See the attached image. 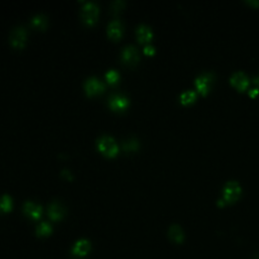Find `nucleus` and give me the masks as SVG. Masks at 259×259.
<instances>
[{
    "label": "nucleus",
    "instance_id": "obj_1",
    "mask_svg": "<svg viewBox=\"0 0 259 259\" xmlns=\"http://www.w3.org/2000/svg\"><path fill=\"white\" fill-rule=\"evenodd\" d=\"M97 12H98V7L95 2L86 1L81 6L80 18L85 24L91 25L96 21Z\"/></svg>",
    "mask_w": 259,
    "mask_h": 259
},
{
    "label": "nucleus",
    "instance_id": "obj_2",
    "mask_svg": "<svg viewBox=\"0 0 259 259\" xmlns=\"http://www.w3.org/2000/svg\"><path fill=\"white\" fill-rule=\"evenodd\" d=\"M96 144L99 151L107 156H114L118 152V146L116 142L108 135L100 136L97 139Z\"/></svg>",
    "mask_w": 259,
    "mask_h": 259
},
{
    "label": "nucleus",
    "instance_id": "obj_3",
    "mask_svg": "<svg viewBox=\"0 0 259 259\" xmlns=\"http://www.w3.org/2000/svg\"><path fill=\"white\" fill-rule=\"evenodd\" d=\"M241 194V186L237 181H228L223 190V199L227 203H232Z\"/></svg>",
    "mask_w": 259,
    "mask_h": 259
},
{
    "label": "nucleus",
    "instance_id": "obj_4",
    "mask_svg": "<svg viewBox=\"0 0 259 259\" xmlns=\"http://www.w3.org/2000/svg\"><path fill=\"white\" fill-rule=\"evenodd\" d=\"M213 81H214V74L212 72H203V73L199 74L194 79L197 91L200 92L201 94H206L212 87Z\"/></svg>",
    "mask_w": 259,
    "mask_h": 259
},
{
    "label": "nucleus",
    "instance_id": "obj_5",
    "mask_svg": "<svg viewBox=\"0 0 259 259\" xmlns=\"http://www.w3.org/2000/svg\"><path fill=\"white\" fill-rule=\"evenodd\" d=\"M25 37H26V33H25L24 26L18 25V26H14L10 31L9 36H8V41L13 47L21 48L24 44Z\"/></svg>",
    "mask_w": 259,
    "mask_h": 259
},
{
    "label": "nucleus",
    "instance_id": "obj_6",
    "mask_svg": "<svg viewBox=\"0 0 259 259\" xmlns=\"http://www.w3.org/2000/svg\"><path fill=\"white\" fill-rule=\"evenodd\" d=\"M83 87H84L86 94L92 95V94L102 92L105 88V86H104V83L99 79H97L94 76H90V77L85 79V81L83 83Z\"/></svg>",
    "mask_w": 259,
    "mask_h": 259
},
{
    "label": "nucleus",
    "instance_id": "obj_7",
    "mask_svg": "<svg viewBox=\"0 0 259 259\" xmlns=\"http://www.w3.org/2000/svg\"><path fill=\"white\" fill-rule=\"evenodd\" d=\"M121 59L124 63L134 65L139 60V53L134 45H127L121 52Z\"/></svg>",
    "mask_w": 259,
    "mask_h": 259
},
{
    "label": "nucleus",
    "instance_id": "obj_8",
    "mask_svg": "<svg viewBox=\"0 0 259 259\" xmlns=\"http://www.w3.org/2000/svg\"><path fill=\"white\" fill-rule=\"evenodd\" d=\"M108 106L113 110H123L127 108L129 100L128 98L121 93H112L108 99Z\"/></svg>",
    "mask_w": 259,
    "mask_h": 259
},
{
    "label": "nucleus",
    "instance_id": "obj_9",
    "mask_svg": "<svg viewBox=\"0 0 259 259\" xmlns=\"http://www.w3.org/2000/svg\"><path fill=\"white\" fill-rule=\"evenodd\" d=\"M230 82H231L236 88L244 90L248 87L249 78L243 71H237L234 72L231 77H230Z\"/></svg>",
    "mask_w": 259,
    "mask_h": 259
},
{
    "label": "nucleus",
    "instance_id": "obj_10",
    "mask_svg": "<svg viewBox=\"0 0 259 259\" xmlns=\"http://www.w3.org/2000/svg\"><path fill=\"white\" fill-rule=\"evenodd\" d=\"M90 251V242L86 239L78 240L75 244L73 248H72V253L76 257H84L88 254Z\"/></svg>",
    "mask_w": 259,
    "mask_h": 259
},
{
    "label": "nucleus",
    "instance_id": "obj_11",
    "mask_svg": "<svg viewBox=\"0 0 259 259\" xmlns=\"http://www.w3.org/2000/svg\"><path fill=\"white\" fill-rule=\"evenodd\" d=\"M65 215V209L58 201H52L48 207V216L51 220L58 221Z\"/></svg>",
    "mask_w": 259,
    "mask_h": 259
},
{
    "label": "nucleus",
    "instance_id": "obj_12",
    "mask_svg": "<svg viewBox=\"0 0 259 259\" xmlns=\"http://www.w3.org/2000/svg\"><path fill=\"white\" fill-rule=\"evenodd\" d=\"M123 32V24L119 19H112L108 26H107V33L109 38L111 39H118L121 37Z\"/></svg>",
    "mask_w": 259,
    "mask_h": 259
},
{
    "label": "nucleus",
    "instance_id": "obj_13",
    "mask_svg": "<svg viewBox=\"0 0 259 259\" xmlns=\"http://www.w3.org/2000/svg\"><path fill=\"white\" fill-rule=\"evenodd\" d=\"M22 210L26 216L34 220H38L42 215V208L32 201H25L22 206Z\"/></svg>",
    "mask_w": 259,
    "mask_h": 259
},
{
    "label": "nucleus",
    "instance_id": "obj_14",
    "mask_svg": "<svg viewBox=\"0 0 259 259\" xmlns=\"http://www.w3.org/2000/svg\"><path fill=\"white\" fill-rule=\"evenodd\" d=\"M136 34L138 40L143 43V42H148L152 38V32L150 30V27L144 23H140L137 28H136Z\"/></svg>",
    "mask_w": 259,
    "mask_h": 259
},
{
    "label": "nucleus",
    "instance_id": "obj_15",
    "mask_svg": "<svg viewBox=\"0 0 259 259\" xmlns=\"http://www.w3.org/2000/svg\"><path fill=\"white\" fill-rule=\"evenodd\" d=\"M168 236L172 241H174L175 243H181L184 238V234H183L181 228L175 224L170 226L168 230Z\"/></svg>",
    "mask_w": 259,
    "mask_h": 259
},
{
    "label": "nucleus",
    "instance_id": "obj_16",
    "mask_svg": "<svg viewBox=\"0 0 259 259\" xmlns=\"http://www.w3.org/2000/svg\"><path fill=\"white\" fill-rule=\"evenodd\" d=\"M31 23L33 26L37 28H44L47 23V18L45 14L43 13H37L31 19Z\"/></svg>",
    "mask_w": 259,
    "mask_h": 259
},
{
    "label": "nucleus",
    "instance_id": "obj_17",
    "mask_svg": "<svg viewBox=\"0 0 259 259\" xmlns=\"http://www.w3.org/2000/svg\"><path fill=\"white\" fill-rule=\"evenodd\" d=\"M36 232H37V235L40 237L48 236L52 233V227L47 222H42L41 224L38 225V227L36 229Z\"/></svg>",
    "mask_w": 259,
    "mask_h": 259
},
{
    "label": "nucleus",
    "instance_id": "obj_18",
    "mask_svg": "<svg viewBox=\"0 0 259 259\" xmlns=\"http://www.w3.org/2000/svg\"><path fill=\"white\" fill-rule=\"evenodd\" d=\"M195 97H196L195 91H194V90H185V91H183L180 94L179 99H180L181 104L186 105V104H190V103L194 102V100L195 99Z\"/></svg>",
    "mask_w": 259,
    "mask_h": 259
},
{
    "label": "nucleus",
    "instance_id": "obj_19",
    "mask_svg": "<svg viewBox=\"0 0 259 259\" xmlns=\"http://www.w3.org/2000/svg\"><path fill=\"white\" fill-rule=\"evenodd\" d=\"M139 147V142L136 138H130L124 141L123 143V149L126 151L136 150Z\"/></svg>",
    "mask_w": 259,
    "mask_h": 259
},
{
    "label": "nucleus",
    "instance_id": "obj_20",
    "mask_svg": "<svg viewBox=\"0 0 259 259\" xmlns=\"http://www.w3.org/2000/svg\"><path fill=\"white\" fill-rule=\"evenodd\" d=\"M0 206H1L2 212H8L11 209V200L10 197L4 194L1 197V203H0Z\"/></svg>",
    "mask_w": 259,
    "mask_h": 259
},
{
    "label": "nucleus",
    "instance_id": "obj_21",
    "mask_svg": "<svg viewBox=\"0 0 259 259\" xmlns=\"http://www.w3.org/2000/svg\"><path fill=\"white\" fill-rule=\"evenodd\" d=\"M106 78H107L108 82H109V83H116L119 80V73L116 70L110 69V70L107 71Z\"/></svg>",
    "mask_w": 259,
    "mask_h": 259
},
{
    "label": "nucleus",
    "instance_id": "obj_22",
    "mask_svg": "<svg viewBox=\"0 0 259 259\" xmlns=\"http://www.w3.org/2000/svg\"><path fill=\"white\" fill-rule=\"evenodd\" d=\"M124 5H125V2L123 1V0H114V1L110 2V8L113 11H118L122 9Z\"/></svg>",
    "mask_w": 259,
    "mask_h": 259
},
{
    "label": "nucleus",
    "instance_id": "obj_23",
    "mask_svg": "<svg viewBox=\"0 0 259 259\" xmlns=\"http://www.w3.org/2000/svg\"><path fill=\"white\" fill-rule=\"evenodd\" d=\"M154 51H155V50H154V47H152L151 45H147V46L144 47V53H146V54H148V55L153 54Z\"/></svg>",
    "mask_w": 259,
    "mask_h": 259
},
{
    "label": "nucleus",
    "instance_id": "obj_24",
    "mask_svg": "<svg viewBox=\"0 0 259 259\" xmlns=\"http://www.w3.org/2000/svg\"><path fill=\"white\" fill-rule=\"evenodd\" d=\"M61 175L66 176L68 179H71V174L69 173V171H68L67 169H62V171H61Z\"/></svg>",
    "mask_w": 259,
    "mask_h": 259
},
{
    "label": "nucleus",
    "instance_id": "obj_25",
    "mask_svg": "<svg viewBox=\"0 0 259 259\" xmlns=\"http://www.w3.org/2000/svg\"><path fill=\"white\" fill-rule=\"evenodd\" d=\"M258 92H259V89H258V88H251V89L249 90V94H250L251 96H255L256 94H258Z\"/></svg>",
    "mask_w": 259,
    "mask_h": 259
},
{
    "label": "nucleus",
    "instance_id": "obj_26",
    "mask_svg": "<svg viewBox=\"0 0 259 259\" xmlns=\"http://www.w3.org/2000/svg\"><path fill=\"white\" fill-rule=\"evenodd\" d=\"M248 3L257 6V5H259V0H255V1H254V0H248Z\"/></svg>",
    "mask_w": 259,
    "mask_h": 259
},
{
    "label": "nucleus",
    "instance_id": "obj_27",
    "mask_svg": "<svg viewBox=\"0 0 259 259\" xmlns=\"http://www.w3.org/2000/svg\"><path fill=\"white\" fill-rule=\"evenodd\" d=\"M254 82H255V83H257V84L259 85V75H258V76H256V77L254 78Z\"/></svg>",
    "mask_w": 259,
    "mask_h": 259
}]
</instances>
